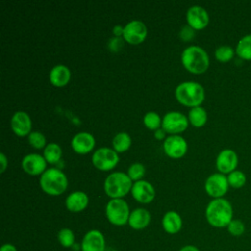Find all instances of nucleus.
Listing matches in <instances>:
<instances>
[{"mask_svg":"<svg viewBox=\"0 0 251 251\" xmlns=\"http://www.w3.org/2000/svg\"><path fill=\"white\" fill-rule=\"evenodd\" d=\"M205 216L207 222L214 227H226L233 220L232 206L225 198H216L209 202L206 207Z\"/></svg>","mask_w":251,"mask_h":251,"instance_id":"obj_1","label":"nucleus"},{"mask_svg":"<svg viewBox=\"0 0 251 251\" xmlns=\"http://www.w3.org/2000/svg\"><path fill=\"white\" fill-rule=\"evenodd\" d=\"M181 62L187 71L202 74L209 67V56L202 47L190 45L182 51Z\"/></svg>","mask_w":251,"mask_h":251,"instance_id":"obj_2","label":"nucleus"},{"mask_svg":"<svg viewBox=\"0 0 251 251\" xmlns=\"http://www.w3.org/2000/svg\"><path fill=\"white\" fill-rule=\"evenodd\" d=\"M176 97L179 103L193 108L200 106L204 101L205 90L196 81H184L176 86Z\"/></svg>","mask_w":251,"mask_h":251,"instance_id":"obj_3","label":"nucleus"},{"mask_svg":"<svg viewBox=\"0 0 251 251\" xmlns=\"http://www.w3.org/2000/svg\"><path fill=\"white\" fill-rule=\"evenodd\" d=\"M39 183L44 192L50 195L62 194L68 185L66 175L57 168H50L45 170L41 175Z\"/></svg>","mask_w":251,"mask_h":251,"instance_id":"obj_4","label":"nucleus"},{"mask_svg":"<svg viewBox=\"0 0 251 251\" xmlns=\"http://www.w3.org/2000/svg\"><path fill=\"white\" fill-rule=\"evenodd\" d=\"M132 180L123 172H115L110 174L104 181V189L108 196L112 199L122 198L132 187Z\"/></svg>","mask_w":251,"mask_h":251,"instance_id":"obj_5","label":"nucleus"},{"mask_svg":"<svg viewBox=\"0 0 251 251\" xmlns=\"http://www.w3.org/2000/svg\"><path fill=\"white\" fill-rule=\"evenodd\" d=\"M129 208L122 198L111 199L106 205V216L108 221L115 226H124L128 223Z\"/></svg>","mask_w":251,"mask_h":251,"instance_id":"obj_6","label":"nucleus"},{"mask_svg":"<svg viewBox=\"0 0 251 251\" xmlns=\"http://www.w3.org/2000/svg\"><path fill=\"white\" fill-rule=\"evenodd\" d=\"M204 187L208 195H210L214 199L223 198V196L227 192L229 187L227 176L221 173L213 174L207 177Z\"/></svg>","mask_w":251,"mask_h":251,"instance_id":"obj_7","label":"nucleus"},{"mask_svg":"<svg viewBox=\"0 0 251 251\" xmlns=\"http://www.w3.org/2000/svg\"><path fill=\"white\" fill-rule=\"evenodd\" d=\"M118 153L108 147H101L95 150L92 155V163L99 170H111L118 164Z\"/></svg>","mask_w":251,"mask_h":251,"instance_id":"obj_8","label":"nucleus"},{"mask_svg":"<svg viewBox=\"0 0 251 251\" xmlns=\"http://www.w3.org/2000/svg\"><path fill=\"white\" fill-rule=\"evenodd\" d=\"M188 119L180 112H169L162 120V127L169 133H178L186 129Z\"/></svg>","mask_w":251,"mask_h":251,"instance_id":"obj_9","label":"nucleus"},{"mask_svg":"<svg viewBox=\"0 0 251 251\" xmlns=\"http://www.w3.org/2000/svg\"><path fill=\"white\" fill-rule=\"evenodd\" d=\"M147 35V27L143 22L133 20L128 22L124 26L123 37L126 41L131 44H138L142 42Z\"/></svg>","mask_w":251,"mask_h":251,"instance_id":"obj_10","label":"nucleus"},{"mask_svg":"<svg viewBox=\"0 0 251 251\" xmlns=\"http://www.w3.org/2000/svg\"><path fill=\"white\" fill-rule=\"evenodd\" d=\"M163 148L169 157L177 159L185 154L187 150V143L182 136L173 134L165 139Z\"/></svg>","mask_w":251,"mask_h":251,"instance_id":"obj_11","label":"nucleus"},{"mask_svg":"<svg viewBox=\"0 0 251 251\" xmlns=\"http://www.w3.org/2000/svg\"><path fill=\"white\" fill-rule=\"evenodd\" d=\"M238 164L237 154L231 149H224L222 150L217 159H216V167L221 174H230L235 171Z\"/></svg>","mask_w":251,"mask_h":251,"instance_id":"obj_12","label":"nucleus"},{"mask_svg":"<svg viewBox=\"0 0 251 251\" xmlns=\"http://www.w3.org/2000/svg\"><path fill=\"white\" fill-rule=\"evenodd\" d=\"M105 237L101 231L91 229L85 233L81 241V251H105Z\"/></svg>","mask_w":251,"mask_h":251,"instance_id":"obj_13","label":"nucleus"},{"mask_svg":"<svg viewBox=\"0 0 251 251\" xmlns=\"http://www.w3.org/2000/svg\"><path fill=\"white\" fill-rule=\"evenodd\" d=\"M22 168L25 173L31 176L43 174L46 168V160L39 154L30 153L25 155L22 160Z\"/></svg>","mask_w":251,"mask_h":251,"instance_id":"obj_14","label":"nucleus"},{"mask_svg":"<svg viewBox=\"0 0 251 251\" xmlns=\"http://www.w3.org/2000/svg\"><path fill=\"white\" fill-rule=\"evenodd\" d=\"M186 21L194 29H202L209 23V15L207 11L198 5L191 6L186 12Z\"/></svg>","mask_w":251,"mask_h":251,"instance_id":"obj_15","label":"nucleus"},{"mask_svg":"<svg viewBox=\"0 0 251 251\" xmlns=\"http://www.w3.org/2000/svg\"><path fill=\"white\" fill-rule=\"evenodd\" d=\"M133 198L140 203H149L155 197V189L151 183L146 180H137L131 187Z\"/></svg>","mask_w":251,"mask_h":251,"instance_id":"obj_16","label":"nucleus"},{"mask_svg":"<svg viewBox=\"0 0 251 251\" xmlns=\"http://www.w3.org/2000/svg\"><path fill=\"white\" fill-rule=\"evenodd\" d=\"M11 126L13 131L19 136L29 134L31 130L30 117L24 111H18L13 115L11 119Z\"/></svg>","mask_w":251,"mask_h":251,"instance_id":"obj_17","label":"nucleus"},{"mask_svg":"<svg viewBox=\"0 0 251 251\" xmlns=\"http://www.w3.org/2000/svg\"><path fill=\"white\" fill-rule=\"evenodd\" d=\"M72 147L73 149L79 154H85L90 152L94 145H95V139L93 137V135L89 132H85V131H81L76 133L72 141H71Z\"/></svg>","mask_w":251,"mask_h":251,"instance_id":"obj_18","label":"nucleus"},{"mask_svg":"<svg viewBox=\"0 0 251 251\" xmlns=\"http://www.w3.org/2000/svg\"><path fill=\"white\" fill-rule=\"evenodd\" d=\"M88 205V196L83 191H75L66 198V207L69 211L77 213L84 210Z\"/></svg>","mask_w":251,"mask_h":251,"instance_id":"obj_19","label":"nucleus"},{"mask_svg":"<svg viewBox=\"0 0 251 251\" xmlns=\"http://www.w3.org/2000/svg\"><path fill=\"white\" fill-rule=\"evenodd\" d=\"M150 213L144 208L134 209L128 219V225L133 229H142L145 228L150 223Z\"/></svg>","mask_w":251,"mask_h":251,"instance_id":"obj_20","label":"nucleus"},{"mask_svg":"<svg viewBox=\"0 0 251 251\" xmlns=\"http://www.w3.org/2000/svg\"><path fill=\"white\" fill-rule=\"evenodd\" d=\"M50 81L53 85L61 87L68 83L71 77V72L69 68L65 65L59 64L54 66L50 71Z\"/></svg>","mask_w":251,"mask_h":251,"instance_id":"obj_21","label":"nucleus"},{"mask_svg":"<svg viewBox=\"0 0 251 251\" xmlns=\"http://www.w3.org/2000/svg\"><path fill=\"white\" fill-rule=\"evenodd\" d=\"M162 226L166 232L170 234H175L181 229L182 220L176 212L169 211L164 215L162 219Z\"/></svg>","mask_w":251,"mask_h":251,"instance_id":"obj_22","label":"nucleus"},{"mask_svg":"<svg viewBox=\"0 0 251 251\" xmlns=\"http://www.w3.org/2000/svg\"><path fill=\"white\" fill-rule=\"evenodd\" d=\"M236 55L246 61H251V34L244 35L239 39L235 47Z\"/></svg>","mask_w":251,"mask_h":251,"instance_id":"obj_23","label":"nucleus"},{"mask_svg":"<svg viewBox=\"0 0 251 251\" xmlns=\"http://www.w3.org/2000/svg\"><path fill=\"white\" fill-rule=\"evenodd\" d=\"M188 121L193 126H203L207 122V112L203 107H193L188 112Z\"/></svg>","mask_w":251,"mask_h":251,"instance_id":"obj_24","label":"nucleus"},{"mask_svg":"<svg viewBox=\"0 0 251 251\" xmlns=\"http://www.w3.org/2000/svg\"><path fill=\"white\" fill-rule=\"evenodd\" d=\"M44 158L50 164H56L62 156V149L59 144L51 142L48 143L44 148Z\"/></svg>","mask_w":251,"mask_h":251,"instance_id":"obj_25","label":"nucleus"},{"mask_svg":"<svg viewBox=\"0 0 251 251\" xmlns=\"http://www.w3.org/2000/svg\"><path fill=\"white\" fill-rule=\"evenodd\" d=\"M112 143L116 152H124L129 148L131 138L126 132H119L114 136Z\"/></svg>","mask_w":251,"mask_h":251,"instance_id":"obj_26","label":"nucleus"},{"mask_svg":"<svg viewBox=\"0 0 251 251\" xmlns=\"http://www.w3.org/2000/svg\"><path fill=\"white\" fill-rule=\"evenodd\" d=\"M227 181L229 186L233 188H241L246 183V176L242 171L235 170L227 175Z\"/></svg>","mask_w":251,"mask_h":251,"instance_id":"obj_27","label":"nucleus"},{"mask_svg":"<svg viewBox=\"0 0 251 251\" xmlns=\"http://www.w3.org/2000/svg\"><path fill=\"white\" fill-rule=\"evenodd\" d=\"M234 56V50L229 45H221L215 51V57L222 63L230 61Z\"/></svg>","mask_w":251,"mask_h":251,"instance_id":"obj_28","label":"nucleus"},{"mask_svg":"<svg viewBox=\"0 0 251 251\" xmlns=\"http://www.w3.org/2000/svg\"><path fill=\"white\" fill-rule=\"evenodd\" d=\"M58 240L63 247L69 248L75 244V234L70 228H62L58 232Z\"/></svg>","mask_w":251,"mask_h":251,"instance_id":"obj_29","label":"nucleus"},{"mask_svg":"<svg viewBox=\"0 0 251 251\" xmlns=\"http://www.w3.org/2000/svg\"><path fill=\"white\" fill-rule=\"evenodd\" d=\"M143 123L149 129H158L162 124L160 116L153 111L147 112L143 117Z\"/></svg>","mask_w":251,"mask_h":251,"instance_id":"obj_30","label":"nucleus"},{"mask_svg":"<svg viewBox=\"0 0 251 251\" xmlns=\"http://www.w3.org/2000/svg\"><path fill=\"white\" fill-rule=\"evenodd\" d=\"M145 173V168L141 163H133L129 166L127 170V176L130 177L131 180H139Z\"/></svg>","mask_w":251,"mask_h":251,"instance_id":"obj_31","label":"nucleus"},{"mask_svg":"<svg viewBox=\"0 0 251 251\" xmlns=\"http://www.w3.org/2000/svg\"><path fill=\"white\" fill-rule=\"evenodd\" d=\"M227 231L233 236H240L245 232V225L241 220L233 219L226 226Z\"/></svg>","mask_w":251,"mask_h":251,"instance_id":"obj_32","label":"nucleus"},{"mask_svg":"<svg viewBox=\"0 0 251 251\" xmlns=\"http://www.w3.org/2000/svg\"><path fill=\"white\" fill-rule=\"evenodd\" d=\"M28 142L31 146H33L36 149L43 148L46 144V138L45 136L39 132V131H31L28 134Z\"/></svg>","mask_w":251,"mask_h":251,"instance_id":"obj_33","label":"nucleus"},{"mask_svg":"<svg viewBox=\"0 0 251 251\" xmlns=\"http://www.w3.org/2000/svg\"><path fill=\"white\" fill-rule=\"evenodd\" d=\"M179 35L180 37L183 39V40H190L193 36H194V28H192L189 25H184L180 32H179Z\"/></svg>","mask_w":251,"mask_h":251,"instance_id":"obj_34","label":"nucleus"},{"mask_svg":"<svg viewBox=\"0 0 251 251\" xmlns=\"http://www.w3.org/2000/svg\"><path fill=\"white\" fill-rule=\"evenodd\" d=\"M122 45H123V40L120 36H115L111 38L108 43L109 49H111L112 51H118L122 47Z\"/></svg>","mask_w":251,"mask_h":251,"instance_id":"obj_35","label":"nucleus"},{"mask_svg":"<svg viewBox=\"0 0 251 251\" xmlns=\"http://www.w3.org/2000/svg\"><path fill=\"white\" fill-rule=\"evenodd\" d=\"M0 161H1V170H0V172L3 173L5 171V169L7 168V165H8V160H7L6 156L4 155V153L0 154Z\"/></svg>","mask_w":251,"mask_h":251,"instance_id":"obj_36","label":"nucleus"},{"mask_svg":"<svg viewBox=\"0 0 251 251\" xmlns=\"http://www.w3.org/2000/svg\"><path fill=\"white\" fill-rule=\"evenodd\" d=\"M0 251H17V248L15 247V245L11 243H6L2 245Z\"/></svg>","mask_w":251,"mask_h":251,"instance_id":"obj_37","label":"nucleus"},{"mask_svg":"<svg viewBox=\"0 0 251 251\" xmlns=\"http://www.w3.org/2000/svg\"><path fill=\"white\" fill-rule=\"evenodd\" d=\"M113 32H114V34H115L116 36H121V35H123V33H124V27H123L122 25H117L114 26Z\"/></svg>","mask_w":251,"mask_h":251,"instance_id":"obj_38","label":"nucleus"},{"mask_svg":"<svg viewBox=\"0 0 251 251\" xmlns=\"http://www.w3.org/2000/svg\"><path fill=\"white\" fill-rule=\"evenodd\" d=\"M154 136L157 138V139H163L164 136H165V130L163 128H158L156 129L155 133H154Z\"/></svg>","mask_w":251,"mask_h":251,"instance_id":"obj_39","label":"nucleus"},{"mask_svg":"<svg viewBox=\"0 0 251 251\" xmlns=\"http://www.w3.org/2000/svg\"><path fill=\"white\" fill-rule=\"evenodd\" d=\"M179 251H200V250L194 245H185L181 247Z\"/></svg>","mask_w":251,"mask_h":251,"instance_id":"obj_40","label":"nucleus"},{"mask_svg":"<svg viewBox=\"0 0 251 251\" xmlns=\"http://www.w3.org/2000/svg\"><path fill=\"white\" fill-rule=\"evenodd\" d=\"M72 248H73V249H74L75 251H76V250H78V249H79V245H78V244H75H75H74V245L72 246Z\"/></svg>","mask_w":251,"mask_h":251,"instance_id":"obj_41","label":"nucleus"},{"mask_svg":"<svg viewBox=\"0 0 251 251\" xmlns=\"http://www.w3.org/2000/svg\"><path fill=\"white\" fill-rule=\"evenodd\" d=\"M110 251H118V250H110Z\"/></svg>","mask_w":251,"mask_h":251,"instance_id":"obj_42","label":"nucleus"}]
</instances>
